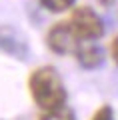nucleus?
<instances>
[{"label": "nucleus", "instance_id": "f257e3e1", "mask_svg": "<svg viewBox=\"0 0 118 120\" xmlns=\"http://www.w3.org/2000/svg\"><path fill=\"white\" fill-rule=\"evenodd\" d=\"M28 90L36 106L42 110H54L66 104L68 92L54 66H40L28 76Z\"/></svg>", "mask_w": 118, "mask_h": 120}, {"label": "nucleus", "instance_id": "f03ea898", "mask_svg": "<svg viewBox=\"0 0 118 120\" xmlns=\"http://www.w3.org/2000/svg\"><path fill=\"white\" fill-rule=\"evenodd\" d=\"M70 26L80 40H98L104 36V22L90 6H78L70 12Z\"/></svg>", "mask_w": 118, "mask_h": 120}, {"label": "nucleus", "instance_id": "7ed1b4c3", "mask_svg": "<svg viewBox=\"0 0 118 120\" xmlns=\"http://www.w3.org/2000/svg\"><path fill=\"white\" fill-rule=\"evenodd\" d=\"M46 46L60 56L76 54V50L80 48V38L70 26V22H56L46 32Z\"/></svg>", "mask_w": 118, "mask_h": 120}, {"label": "nucleus", "instance_id": "20e7f679", "mask_svg": "<svg viewBox=\"0 0 118 120\" xmlns=\"http://www.w3.org/2000/svg\"><path fill=\"white\" fill-rule=\"evenodd\" d=\"M0 52L18 60H28L30 44L20 30H16L10 24H2L0 26Z\"/></svg>", "mask_w": 118, "mask_h": 120}, {"label": "nucleus", "instance_id": "39448f33", "mask_svg": "<svg viewBox=\"0 0 118 120\" xmlns=\"http://www.w3.org/2000/svg\"><path fill=\"white\" fill-rule=\"evenodd\" d=\"M76 60L84 70H96L104 62V52L96 44H86L76 50Z\"/></svg>", "mask_w": 118, "mask_h": 120}, {"label": "nucleus", "instance_id": "423d86ee", "mask_svg": "<svg viewBox=\"0 0 118 120\" xmlns=\"http://www.w3.org/2000/svg\"><path fill=\"white\" fill-rule=\"evenodd\" d=\"M36 120H76V114L64 104L60 108H54V110H42V114Z\"/></svg>", "mask_w": 118, "mask_h": 120}, {"label": "nucleus", "instance_id": "0eeeda50", "mask_svg": "<svg viewBox=\"0 0 118 120\" xmlns=\"http://www.w3.org/2000/svg\"><path fill=\"white\" fill-rule=\"evenodd\" d=\"M42 8H46L48 12H64V10L72 8L76 0H38Z\"/></svg>", "mask_w": 118, "mask_h": 120}, {"label": "nucleus", "instance_id": "6e6552de", "mask_svg": "<svg viewBox=\"0 0 118 120\" xmlns=\"http://www.w3.org/2000/svg\"><path fill=\"white\" fill-rule=\"evenodd\" d=\"M92 120H114V110L110 104H102L96 112H94Z\"/></svg>", "mask_w": 118, "mask_h": 120}, {"label": "nucleus", "instance_id": "1a4fd4ad", "mask_svg": "<svg viewBox=\"0 0 118 120\" xmlns=\"http://www.w3.org/2000/svg\"><path fill=\"white\" fill-rule=\"evenodd\" d=\"M110 54H112V60L118 64V36L112 40V44H110Z\"/></svg>", "mask_w": 118, "mask_h": 120}, {"label": "nucleus", "instance_id": "9d476101", "mask_svg": "<svg viewBox=\"0 0 118 120\" xmlns=\"http://www.w3.org/2000/svg\"><path fill=\"white\" fill-rule=\"evenodd\" d=\"M100 2H102V4H112L114 0H100Z\"/></svg>", "mask_w": 118, "mask_h": 120}]
</instances>
